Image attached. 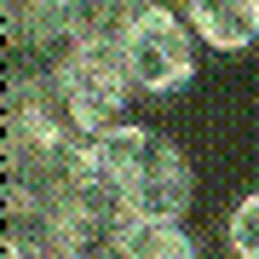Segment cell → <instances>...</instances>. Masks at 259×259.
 <instances>
[{"label":"cell","instance_id":"obj_2","mask_svg":"<svg viewBox=\"0 0 259 259\" xmlns=\"http://www.w3.org/2000/svg\"><path fill=\"white\" fill-rule=\"evenodd\" d=\"M52 81H58V98H64L75 133H81L87 144H93L98 133L121 127L127 110H133V98H139L127 52L110 47V40H75V52L64 58V69H58Z\"/></svg>","mask_w":259,"mask_h":259},{"label":"cell","instance_id":"obj_1","mask_svg":"<svg viewBox=\"0 0 259 259\" xmlns=\"http://www.w3.org/2000/svg\"><path fill=\"white\" fill-rule=\"evenodd\" d=\"M87 161L104 167V173L127 190L133 219H173V225H185V213L196 202V173H190L185 150L167 139V133L139 127V121H121V127L98 133V139L87 144Z\"/></svg>","mask_w":259,"mask_h":259},{"label":"cell","instance_id":"obj_5","mask_svg":"<svg viewBox=\"0 0 259 259\" xmlns=\"http://www.w3.org/2000/svg\"><path fill=\"white\" fill-rule=\"evenodd\" d=\"M185 23L207 52L259 47V0H185Z\"/></svg>","mask_w":259,"mask_h":259},{"label":"cell","instance_id":"obj_4","mask_svg":"<svg viewBox=\"0 0 259 259\" xmlns=\"http://www.w3.org/2000/svg\"><path fill=\"white\" fill-rule=\"evenodd\" d=\"M127 69L139 81V98H179L196 81V29L185 23V12L150 0L133 23V35L121 40Z\"/></svg>","mask_w":259,"mask_h":259},{"label":"cell","instance_id":"obj_7","mask_svg":"<svg viewBox=\"0 0 259 259\" xmlns=\"http://www.w3.org/2000/svg\"><path fill=\"white\" fill-rule=\"evenodd\" d=\"M196 236L173 219H133L115 242V259H196Z\"/></svg>","mask_w":259,"mask_h":259},{"label":"cell","instance_id":"obj_3","mask_svg":"<svg viewBox=\"0 0 259 259\" xmlns=\"http://www.w3.org/2000/svg\"><path fill=\"white\" fill-rule=\"evenodd\" d=\"M52 219H58V236H64L69 259H115V242L133 225V202L104 167L81 161V173L58 196Z\"/></svg>","mask_w":259,"mask_h":259},{"label":"cell","instance_id":"obj_8","mask_svg":"<svg viewBox=\"0 0 259 259\" xmlns=\"http://www.w3.org/2000/svg\"><path fill=\"white\" fill-rule=\"evenodd\" d=\"M225 242L236 259H259V190H248L225 219Z\"/></svg>","mask_w":259,"mask_h":259},{"label":"cell","instance_id":"obj_6","mask_svg":"<svg viewBox=\"0 0 259 259\" xmlns=\"http://www.w3.org/2000/svg\"><path fill=\"white\" fill-rule=\"evenodd\" d=\"M6 259H69L52 207L6 202Z\"/></svg>","mask_w":259,"mask_h":259}]
</instances>
